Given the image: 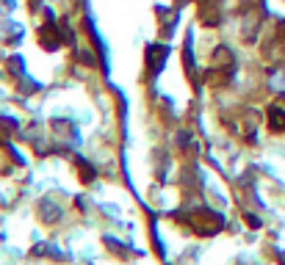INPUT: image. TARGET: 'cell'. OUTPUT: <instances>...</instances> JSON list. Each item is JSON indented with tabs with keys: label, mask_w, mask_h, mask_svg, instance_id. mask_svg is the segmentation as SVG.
<instances>
[{
	"label": "cell",
	"mask_w": 285,
	"mask_h": 265,
	"mask_svg": "<svg viewBox=\"0 0 285 265\" xmlns=\"http://www.w3.org/2000/svg\"><path fill=\"white\" fill-rule=\"evenodd\" d=\"M268 119H271L274 130H283V127H285V113L280 111V108H271V113H268Z\"/></svg>",
	"instance_id": "6da1fadb"
}]
</instances>
